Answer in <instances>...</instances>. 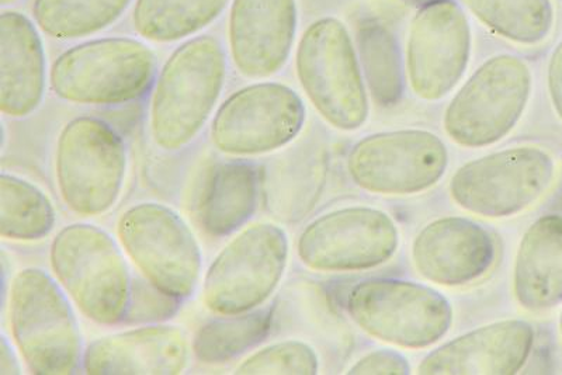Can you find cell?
Listing matches in <instances>:
<instances>
[{
  "instance_id": "cell-1",
  "label": "cell",
  "mask_w": 562,
  "mask_h": 375,
  "mask_svg": "<svg viewBox=\"0 0 562 375\" xmlns=\"http://www.w3.org/2000/svg\"><path fill=\"white\" fill-rule=\"evenodd\" d=\"M227 79V57L210 34L176 48L160 71L149 102V134L159 149L180 151L202 133Z\"/></svg>"
},
{
  "instance_id": "cell-2",
  "label": "cell",
  "mask_w": 562,
  "mask_h": 375,
  "mask_svg": "<svg viewBox=\"0 0 562 375\" xmlns=\"http://www.w3.org/2000/svg\"><path fill=\"white\" fill-rule=\"evenodd\" d=\"M157 55L132 37H103L74 45L53 63L49 87L58 99L79 106H122L154 88Z\"/></svg>"
},
{
  "instance_id": "cell-3",
  "label": "cell",
  "mask_w": 562,
  "mask_h": 375,
  "mask_svg": "<svg viewBox=\"0 0 562 375\" xmlns=\"http://www.w3.org/2000/svg\"><path fill=\"white\" fill-rule=\"evenodd\" d=\"M14 346L30 372L68 375L82 362V340L72 307L57 280L43 270H20L9 288Z\"/></svg>"
},
{
  "instance_id": "cell-4",
  "label": "cell",
  "mask_w": 562,
  "mask_h": 375,
  "mask_svg": "<svg viewBox=\"0 0 562 375\" xmlns=\"http://www.w3.org/2000/svg\"><path fill=\"white\" fill-rule=\"evenodd\" d=\"M49 266L83 317L105 327L124 322L133 280L122 250L103 229L67 225L49 247Z\"/></svg>"
},
{
  "instance_id": "cell-5",
  "label": "cell",
  "mask_w": 562,
  "mask_h": 375,
  "mask_svg": "<svg viewBox=\"0 0 562 375\" xmlns=\"http://www.w3.org/2000/svg\"><path fill=\"white\" fill-rule=\"evenodd\" d=\"M295 73L316 113L339 132L368 122V87L349 30L336 18L311 23L295 49Z\"/></svg>"
},
{
  "instance_id": "cell-6",
  "label": "cell",
  "mask_w": 562,
  "mask_h": 375,
  "mask_svg": "<svg viewBox=\"0 0 562 375\" xmlns=\"http://www.w3.org/2000/svg\"><path fill=\"white\" fill-rule=\"evenodd\" d=\"M127 149L102 118L80 116L64 125L55 145L59 196L80 217H98L117 203L127 174Z\"/></svg>"
},
{
  "instance_id": "cell-7",
  "label": "cell",
  "mask_w": 562,
  "mask_h": 375,
  "mask_svg": "<svg viewBox=\"0 0 562 375\" xmlns=\"http://www.w3.org/2000/svg\"><path fill=\"white\" fill-rule=\"evenodd\" d=\"M345 307L361 331L401 349L434 346L453 323L449 299L438 289L409 280H363L350 289Z\"/></svg>"
},
{
  "instance_id": "cell-8",
  "label": "cell",
  "mask_w": 562,
  "mask_h": 375,
  "mask_svg": "<svg viewBox=\"0 0 562 375\" xmlns=\"http://www.w3.org/2000/svg\"><path fill=\"white\" fill-rule=\"evenodd\" d=\"M531 89L533 75L524 59L509 54L486 59L446 109V134L463 148L498 144L524 117Z\"/></svg>"
},
{
  "instance_id": "cell-9",
  "label": "cell",
  "mask_w": 562,
  "mask_h": 375,
  "mask_svg": "<svg viewBox=\"0 0 562 375\" xmlns=\"http://www.w3.org/2000/svg\"><path fill=\"white\" fill-rule=\"evenodd\" d=\"M288 234L258 223L239 231L211 262L203 280V304L218 317L262 308L288 268Z\"/></svg>"
},
{
  "instance_id": "cell-10",
  "label": "cell",
  "mask_w": 562,
  "mask_h": 375,
  "mask_svg": "<svg viewBox=\"0 0 562 375\" xmlns=\"http://www.w3.org/2000/svg\"><path fill=\"white\" fill-rule=\"evenodd\" d=\"M115 235L144 280L182 302L192 297L202 276V249L175 209L135 204L120 215Z\"/></svg>"
},
{
  "instance_id": "cell-11",
  "label": "cell",
  "mask_w": 562,
  "mask_h": 375,
  "mask_svg": "<svg viewBox=\"0 0 562 375\" xmlns=\"http://www.w3.org/2000/svg\"><path fill=\"white\" fill-rule=\"evenodd\" d=\"M557 173L553 155L533 145H521L485 155L456 170L450 180L451 200L479 217H515L544 196Z\"/></svg>"
},
{
  "instance_id": "cell-12",
  "label": "cell",
  "mask_w": 562,
  "mask_h": 375,
  "mask_svg": "<svg viewBox=\"0 0 562 375\" xmlns=\"http://www.w3.org/2000/svg\"><path fill=\"white\" fill-rule=\"evenodd\" d=\"M305 118L303 99L288 84H248L231 94L215 112L211 144L227 157H260L293 143L303 132Z\"/></svg>"
},
{
  "instance_id": "cell-13",
  "label": "cell",
  "mask_w": 562,
  "mask_h": 375,
  "mask_svg": "<svg viewBox=\"0 0 562 375\" xmlns=\"http://www.w3.org/2000/svg\"><path fill=\"white\" fill-rule=\"evenodd\" d=\"M449 164L441 138L426 129L368 135L350 149L348 170L356 186L380 196H414L439 183Z\"/></svg>"
},
{
  "instance_id": "cell-14",
  "label": "cell",
  "mask_w": 562,
  "mask_h": 375,
  "mask_svg": "<svg viewBox=\"0 0 562 375\" xmlns=\"http://www.w3.org/2000/svg\"><path fill=\"white\" fill-rule=\"evenodd\" d=\"M400 247L398 227L389 214L364 206L326 213L301 232L297 254L314 272H363L383 266Z\"/></svg>"
},
{
  "instance_id": "cell-15",
  "label": "cell",
  "mask_w": 562,
  "mask_h": 375,
  "mask_svg": "<svg viewBox=\"0 0 562 375\" xmlns=\"http://www.w3.org/2000/svg\"><path fill=\"white\" fill-rule=\"evenodd\" d=\"M473 33L463 8L454 0L419 8L406 39V79L426 102H438L453 90L469 68Z\"/></svg>"
},
{
  "instance_id": "cell-16",
  "label": "cell",
  "mask_w": 562,
  "mask_h": 375,
  "mask_svg": "<svg viewBox=\"0 0 562 375\" xmlns=\"http://www.w3.org/2000/svg\"><path fill=\"white\" fill-rule=\"evenodd\" d=\"M297 24L295 0H233L227 37L235 69L249 79L280 72L293 52Z\"/></svg>"
},
{
  "instance_id": "cell-17",
  "label": "cell",
  "mask_w": 562,
  "mask_h": 375,
  "mask_svg": "<svg viewBox=\"0 0 562 375\" xmlns=\"http://www.w3.org/2000/svg\"><path fill=\"white\" fill-rule=\"evenodd\" d=\"M416 272L441 287H464L483 279L495 262L494 238L464 217H441L425 225L413 242Z\"/></svg>"
},
{
  "instance_id": "cell-18",
  "label": "cell",
  "mask_w": 562,
  "mask_h": 375,
  "mask_svg": "<svg viewBox=\"0 0 562 375\" xmlns=\"http://www.w3.org/2000/svg\"><path fill=\"white\" fill-rule=\"evenodd\" d=\"M535 329L521 319L484 325L441 344L422 360L419 374L514 375L526 366Z\"/></svg>"
},
{
  "instance_id": "cell-19",
  "label": "cell",
  "mask_w": 562,
  "mask_h": 375,
  "mask_svg": "<svg viewBox=\"0 0 562 375\" xmlns=\"http://www.w3.org/2000/svg\"><path fill=\"white\" fill-rule=\"evenodd\" d=\"M189 356L188 338L178 327L153 323L93 340L82 366L90 375H176L188 367Z\"/></svg>"
},
{
  "instance_id": "cell-20",
  "label": "cell",
  "mask_w": 562,
  "mask_h": 375,
  "mask_svg": "<svg viewBox=\"0 0 562 375\" xmlns=\"http://www.w3.org/2000/svg\"><path fill=\"white\" fill-rule=\"evenodd\" d=\"M47 61L40 30L18 10L0 14V112L24 118L43 103Z\"/></svg>"
},
{
  "instance_id": "cell-21",
  "label": "cell",
  "mask_w": 562,
  "mask_h": 375,
  "mask_svg": "<svg viewBox=\"0 0 562 375\" xmlns=\"http://www.w3.org/2000/svg\"><path fill=\"white\" fill-rule=\"evenodd\" d=\"M514 295L530 312L562 304V215L546 214L526 229L515 258Z\"/></svg>"
},
{
  "instance_id": "cell-22",
  "label": "cell",
  "mask_w": 562,
  "mask_h": 375,
  "mask_svg": "<svg viewBox=\"0 0 562 375\" xmlns=\"http://www.w3.org/2000/svg\"><path fill=\"white\" fill-rule=\"evenodd\" d=\"M260 174L248 162L215 164L199 203V221L210 237L237 232L258 208Z\"/></svg>"
},
{
  "instance_id": "cell-23",
  "label": "cell",
  "mask_w": 562,
  "mask_h": 375,
  "mask_svg": "<svg viewBox=\"0 0 562 375\" xmlns=\"http://www.w3.org/2000/svg\"><path fill=\"white\" fill-rule=\"evenodd\" d=\"M356 42L371 99L383 109L396 106L404 98L408 81L398 39L384 23L364 19L359 23Z\"/></svg>"
},
{
  "instance_id": "cell-24",
  "label": "cell",
  "mask_w": 562,
  "mask_h": 375,
  "mask_svg": "<svg viewBox=\"0 0 562 375\" xmlns=\"http://www.w3.org/2000/svg\"><path fill=\"white\" fill-rule=\"evenodd\" d=\"M228 3L229 0H135L133 29L150 43L182 42L213 24Z\"/></svg>"
},
{
  "instance_id": "cell-25",
  "label": "cell",
  "mask_w": 562,
  "mask_h": 375,
  "mask_svg": "<svg viewBox=\"0 0 562 375\" xmlns=\"http://www.w3.org/2000/svg\"><path fill=\"white\" fill-rule=\"evenodd\" d=\"M133 0H34L40 32L57 42L97 36L123 16Z\"/></svg>"
},
{
  "instance_id": "cell-26",
  "label": "cell",
  "mask_w": 562,
  "mask_h": 375,
  "mask_svg": "<svg viewBox=\"0 0 562 375\" xmlns=\"http://www.w3.org/2000/svg\"><path fill=\"white\" fill-rule=\"evenodd\" d=\"M467 9L496 36L535 47L555 26L553 0H464Z\"/></svg>"
},
{
  "instance_id": "cell-27",
  "label": "cell",
  "mask_w": 562,
  "mask_h": 375,
  "mask_svg": "<svg viewBox=\"0 0 562 375\" xmlns=\"http://www.w3.org/2000/svg\"><path fill=\"white\" fill-rule=\"evenodd\" d=\"M57 221L52 200L42 189L14 174H0V235L13 242L48 237Z\"/></svg>"
},
{
  "instance_id": "cell-28",
  "label": "cell",
  "mask_w": 562,
  "mask_h": 375,
  "mask_svg": "<svg viewBox=\"0 0 562 375\" xmlns=\"http://www.w3.org/2000/svg\"><path fill=\"white\" fill-rule=\"evenodd\" d=\"M272 309L218 317L195 332L192 352L203 364H223L258 346L272 329Z\"/></svg>"
},
{
  "instance_id": "cell-29",
  "label": "cell",
  "mask_w": 562,
  "mask_h": 375,
  "mask_svg": "<svg viewBox=\"0 0 562 375\" xmlns=\"http://www.w3.org/2000/svg\"><path fill=\"white\" fill-rule=\"evenodd\" d=\"M319 372L315 350L301 340H283L249 354L235 368V374L314 375Z\"/></svg>"
},
{
  "instance_id": "cell-30",
  "label": "cell",
  "mask_w": 562,
  "mask_h": 375,
  "mask_svg": "<svg viewBox=\"0 0 562 375\" xmlns=\"http://www.w3.org/2000/svg\"><path fill=\"white\" fill-rule=\"evenodd\" d=\"M182 299L160 292L147 280H133L132 297L124 322L159 323L167 321L179 311Z\"/></svg>"
},
{
  "instance_id": "cell-31",
  "label": "cell",
  "mask_w": 562,
  "mask_h": 375,
  "mask_svg": "<svg viewBox=\"0 0 562 375\" xmlns=\"http://www.w3.org/2000/svg\"><path fill=\"white\" fill-rule=\"evenodd\" d=\"M348 374L406 375L411 374V364L396 350L380 349L364 354L349 368Z\"/></svg>"
},
{
  "instance_id": "cell-32",
  "label": "cell",
  "mask_w": 562,
  "mask_h": 375,
  "mask_svg": "<svg viewBox=\"0 0 562 375\" xmlns=\"http://www.w3.org/2000/svg\"><path fill=\"white\" fill-rule=\"evenodd\" d=\"M547 89L557 117L562 124V39L555 45L547 67Z\"/></svg>"
},
{
  "instance_id": "cell-33",
  "label": "cell",
  "mask_w": 562,
  "mask_h": 375,
  "mask_svg": "<svg viewBox=\"0 0 562 375\" xmlns=\"http://www.w3.org/2000/svg\"><path fill=\"white\" fill-rule=\"evenodd\" d=\"M0 374H22V368L8 339L0 338Z\"/></svg>"
},
{
  "instance_id": "cell-34",
  "label": "cell",
  "mask_w": 562,
  "mask_h": 375,
  "mask_svg": "<svg viewBox=\"0 0 562 375\" xmlns=\"http://www.w3.org/2000/svg\"><path fill=\"white\" fill-rule=\"evenodd\" d=\"M406 2L413 4L416 8H424L426 4L438 2V0H406Z\"/></svg>"
},
{
  "instance_id": "cell-35",
  "label": "cell",
  "mask_w": 562,
  "mask_h": 375,
  "mask_svg": "<svg viewBox=\"0 0 562 375\" xmlns=\"http://www.w3.org/2000/svg\"><path fill=\"white\" fill-rule=\"evenodd\" d=\"M20 0H0V4H2V8L13 7V4L19 3Z\"/></svg>"
},
{
  "instance_id": "cell-36",
  "label": "cell",
  "mask_w": 562,
  "mask_h": 375,
  "mask_svg": "<svg viewBox=\"0 0 562 375\" xmlns=\"http://www.w3.org/2000/svg\"><path fill=\"white\" fill-rule=\"evenodd\" d=\"M559 329H560V337H561V342H562V311L560 314Z\"/></svg>"
}]
</instances>
